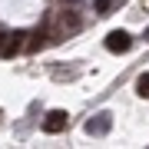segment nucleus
I'll return each instance as SVG.
<instances>
[{
  "label": "nucleus",
  "instance_id": "obj_1",
  "mask_svg": "<svg viewBox=\"0 0 149 149\" xmlns=\"http://www.w3.org/2000/svg\"><path fill=\"white\" fill-rule=\"evenodd\" d=\"M76 30H80V20H76V13H63V17H60V23H56V27H53V33H50V40H63V37H70V33H76Z\"/></svg>",
  "mask_w": 149,
  "mask_h": 149
},
{
  "label": "nucleus",
  "instance_id": "obj_2",
  "mask_svg": "<svg viewBox=\"0 0 149 149\" xmlns=\"http://www.w3.org/2000/svg\"><path fill=\"white\" fill-rule=\"evenodd\" d=\"M129 47H133V37H129L126 30H113L106 37V50H109V53H126Z\"/></svg>",
  "mask_w": 149,
  "mask_h": 149
},
{
  "label": "nucleus",
  "instance_id": "obj_3",
  "mask_svg": "<svg viewBox=\"0 0 149 149\" xmlns=\"http://www.w3.org/2000/svg\"><path fill=\"white\" fill-rule=\"evenodd\" d=\"M66 123H70L66 109H50L47 116H43V129H47V133H63Z\"/></svg>",
  "mask_w": 149,
  "mask_h": 149
},
{
  "label": "nucleus",
  "instance_id": "obj_4",
  "mask_svg": "<svg viewBox=\"0 0 149 149\" xmlns=\"http://www.w3.org/2000/svg\"><path fill=\"white\" fill-rule=\"evenodd\" d=\"M23 47V33H3V40H0V56L10 60L13 53H20Z\"/></svg>",
  "mask_w": 149,
  "mask_h": 149
},
{
  "label": "nucleus",
  "instance_id": "obj_5",
  "mask_svg": "<svg viewBox=\"0 0 149 149\" xmlns=\"http://www.w3.org/2000/svg\"><path fill=\"white\" fill-rule=\"evenodd\" d=\"M109 126H113L109 113H100L96 119H90V123H86V133H90V136H103V133H109Z\"/></svg>",
  "mask_w": 149,
  "mask_h": 149
},
{
  "label": "nucleus",
  "instance_id": "obj_6",
  "mask_svg": "<svg viewBox=\"0 0 149 149\" xmlns=\"http://www.w3.org/2000/svg\"><path fill=\"white\" fill-rule=\"evenodd\" d=\"M136 93L143 96V100H149V73H143V76L136 80Z\"/></svg>",
  "mask_w": 149,
  "mask_h": 149
},
{
  "label": "nucleus",
  "instance_id": "obj_7",
  "mask_svg": "<svg viewBox=\"0 0 149 149\" xmlns=\"http://www.w3.org/2000/svg\"><path fill=\"white\" fill-rule=\"evenodd\" d=\"M109 7H113V0H96V13H109Z\"/></svg>",
  "mask_w": 149,
  "mask_h": 149
},
{
  "label": "nucleus",
  "instance_id": "obj_8",
  "mask_svg": "<svg viewBox=\"0 0 149 149\" xmlns=\"http://www.w3.org/2000/svg\"><path fill=\"white\" fill-rule=\"evenodd\" d=\"M40 47H43V33H37V37L27 43V50H40Z\"/></svg>",
  "mask_w": 149,
  "mask_h": 149
},
{
  "label": "nucleus",
  "instance_id": "obj_9",
  "mask_svg": "<svg viewBox=\"0 0 149 149\" xmlns=\"http://www.w3.org/2000/svg\"><path fill=\"white\" fill-rule=\"evenodd\" d=\"M146 40H149V30H146Z\"/></svg>",
  "mask_w": 149,
  "mask_h": 149
},
{
  "label": "nucleus",
  "instance_id": "obj_10",
  "mask_svg": "<svg viewBox=\"0 0 149 149\" xmlns=\"http://www.w3.org/2000/svg\"><path fill=\"white\" fill-rule=\"evenodd\" d=\"M0 40H3V33H0Z\"/></svg>",
  "mask_w": 149,
  "mask_h": 149
}]
</instances>
